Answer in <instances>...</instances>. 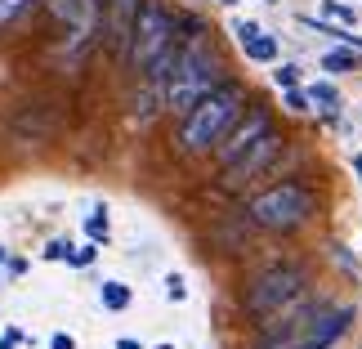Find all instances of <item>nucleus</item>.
I'll use <instances>...</instances> for the list:
<instances>
[{
	"label": "nucleus",
	"mask_w": 362,
	"mask_h": 349,
	"mask_svg": "<svg viewBox=\"0 0 362 349\" xmlns=\"http://www.w3.org/2000/svg\"><path fill=\"white\" fill-rule=\"evenodd\" d=\"M219 86H224V63H219L215 45L206 40L202 23H184L179 27V63H175L170 81H165V108L188 117Z\"/></svg>",
	"instance_id": "obj_1"
},
{
	"label": "nucleus",
	"mask_w": 362,
	"mask_h": 349,
	"mask_svg": "<svg viewBox=\"0 0 362 349\" xmlns=\"http://www.w3.org/2000/svg\"><path fill=\"white\" fill-rule=\"evenodd\" d=\"M242 113H246V90L238 86V81H224L215 94H206V99L179 121V135H175L179 152H188V157L215 152L228 139L233 125L242 121Z\"/></svg>",
	"instance_id": "obj_2"
},
{
	"label": "nucleus",
	"mask_w": 362,
	"mask_h": 349,
	"mask_svg": "<svg viewBox=\"0 0 362 349\" xmlns=\"http://www.w3.org/2000/svg\"><path fill=\"white\" fill-rule=\"evenodd\" d=\"M304 291H309V269L296 260H286V264H269L264 273H255L246 282V296H242V309L250 323H259V327H269L273 318H282L291 304H300L304 300Z\"/></svg>",
	"instance_id": "obj_3"
},
{
	"label": "nucleus",
	"mask_w": 362,
	"mask_h": 349,
	"mask_svg": "<svg viewBox=\"0 0 362 349\" xmlns=\"http://www.w3.org/2000/svg\"><path fill=\"white\" fill-rule=\"evenodd\" d=\"M313 211H317V193L304 184V179L269 184L264 193H255V198L246 202V215L269 233H296L300 224L313 219Z\"/></svg>",
	"instance_id": "obj_4"
},
{
	"label": "nucleus",
	"mask_w": 362,
	"mask_h": 349,
	"mask_svg": "<svg viewBox=\"0 0 362 349\" xmlns=\"http://www.w3.org/2000/svg\"><path fill=\"white\" fill-rule=\"evenodd\" d=\"M175 40H179V18L170 13V5H161V0H144L139 23H134V40H130V59H125V63H130L134 72H148V67L157 63Z\"/></svg>",
	"instance_id": "obj_5"
},
{
	"label": "nucleus",
	"mask_w": 362,
	"mask_h": 349,
	"mask_svg": "<svg viewBox=\"0 0 362 349\" xmlns=\"http://www.w3.org/2000/svg\"><path fill=\"white\" fill-rule=\"evenodd\" d=\"M45 5H49L54 18L67 27V54L76 59L103 23V0H45Z\"/></svg>",
	"instance_id": "obj_6"
},
{
	"label": "nucleus",
	"mask_w": 362,
	"mask_h": 349,
	"mask_svg": "<svg viewBox=\"0 0 362 349\" xmlns=\"http://www.w3.org/2000/svg\"><path fill=\"white\" fill-rule=\"evenodd\" d=\"M144 0H107L103 5V40L112 59H130V40H134V23Z\"/></svg>",
	"instance_id": "obj_7"
},
{
	"label": "nucleus",
	"mask_w": 362,
	"mask_h": 349,
	"mask_svg": "<svg viewBox=\"0 0 362 349\" xmlns=\"http://www.w3.org/2000/svg\"><path fill=\"white\" fill-rule=\"evenodd\" d=\"M349 327H354V304H322V309L309 318V327H304L296 349H331Z\"/></svg>",
	"instance_id": "obj_8"
},
{
	"label": "nucleus",
	"mask_w": 362,
	"mask_h": 349,
	"mask_svg": "<svg viewBox=\"0 0 362 349\" xmlns=\"http://www.w3.org/2000/svg\"><path fill=\"white\" fill-rule=\"evenodd\" d=\"M269 130H273V117L264 113V108H246V113H242V121H238V125L228 130V139H224V144L215 148L219 166H233V161H238L246 148H255V144H259V139L269 135Z\"/></svg>",
	"instance_id": "obj_9"
},
{
	"label": "nucleus",
	"mask_w": 362,
	"mask_h": 349,
	"mask_svg": "<svg viewBox=\"0 0 362 349\" xmlns=\"http://www.w3.org/2000/svg\"><path fill=\"white\" fill-rule=\"evenodd\" d=\"M277 152H282V135L269 130L255 148H246L233 166H224V188H242V184H250V179H255L259 171H269V166H273Z\"/></svg>",
	"instance_id": "obj_10"
},
{
	"label": "nucleus",
	"mask_w": 362,
	"mask_h": 349,
	"mask_svg": "<svg viewBox=\"0 0 362 349\" xmlns=\"http://www.w3.org/2000/svg\"><path fill=\"white\" fill-rule=\"evenodd\" d=\"M322 67L327 72H354V67H362V50H354V45H340V50H327L322 54Z\"/></svg>",
	"instance_id": "obj_11"
},
{
	"label": "nucleus",
	"mask_w": 362,
	"mask_h": 349,
	"mask_svg": "<svg viewBox=\"0 0 362 349\" xmlns=\"http://www.w3.org/2000/svg\"><path fill=\"white\" fill-rule=\"evenodd\" d=\"M309 103L322 108V113H340V90L331 86V81H313V86H309Z\"/></svg>",
	"instance_id": "obj_12"
},
{
	"label": "nucleus",
	"mask_w": 362,
	"mask_h": 349,
	"mask_svg": "<svg viewBox=\"0 0 362 349\" xmlns=\"http://www.w3.org/2000/svg\"><path fill=\"white\" fill-rule=\"evenodd\" d=\"M242 50H246V59H250V63H277V40H273L269 32H259L255 40H246Z\"/></svg>",
	"instance_id": "obj_13"
},
{
	"label": "nucleus",
	"mask_w": 362,
	"mask_h": 349,
	"mask_svg": "<svg viewBox=\"0 0 362 349\" xmlns=\"http://www.w3.org/2000/svg\"><path fill=\"white\" fill-rule=\"evenodd\" d=\"M99 296H103L107 309H125V304H130V287H121V282H103V287H99Z\"/></svg>",
	"instance_id": "obj_14"
},
{
	"label": "nucleus",
	"mask_w": 362,
	"mask_h": 349,
	"mask_svg": "<svg viewBox=\"0 0 362 349\" xmlns=\"http://www.w3.org/2000/svg\"><path fill=\"white\" fill-rule=\"evenodd\" d=\"M36 0H0V27H9V23H18L27 9H32Z\"/></svg>",
	"instance_id": "obj_15"
},
{
	"label": "nucleus",
	"mask_w": 362,
	"mask_h": 349,
	"mask_svg": "<svg viewBox=\"0 0 362 349\" xmlns=\"http://www.w3.org/2000/svg\"><path fill=\"white\" fill-rule=\"evenodd\" d=\"M273 81L282 90H300V67L296 63H282V67H273Z\"/></svg>",
	"instance_id": "obj_16"
},
{
	"label": "nucleus",
	"mask_w": 362,
	"mask_h": 349,
	"mask_svg": "<svg viewBox=\"0 0 362 349\" xmlns=\"http://www.w3.org/2000/svg\"><path fill=\"white\" fill-rule=\"evenodd\" d=\"M264 32V27L259 23H250V18H238V23H233V36H238V45H246V40H255Z\"/></svg>",
	"instance_id": "obj_17"
},
{
	"label": "nucleus",
	"mask_w": 362,
	"mask_h": 349,
	"mask_svg": "<svg viewBox=\"0 0 362 349\" xmlns=\"http://www.w3.org/2000/svg\"><path fill=\"white\" fill-rule=\"evenodd\" d=\"M327 18H336V23H358V13L349 9V5H340V0H327Z\"/></svg>",
	"instance_id": "obj_18"
},
{
	"label": "nucleus",
	"mask_w": 362,
	"mask_h": 349,
	"mask_svg": "<svg viewBox=\"0 0 362 349\" xmlns=\"http://www.w3.org/2000/svg\"><path fill=\"white\" fill-rule=\"evenodd\" d=\"M282 103L291 108V113H309V108H313V103H309V90H286Z\"/></svg>",
	"instance_id": "obj_19"
},
{
	"label": "nucleus",
	"mask_w": 362,
	"mask_h": 349,
	"mask_svg": "<svg viewBox=\"0 0 362 349\" xmlns=\"http://www.w3.org/2000/svg\"><path fill=\"white\" fill-rule=\"evenodd\" d=\"M86 229H90V237H94V242H99V237H107V215H103V211H94Z\"/></svg>",
	"instance_id": "obj_20"
},
{
	"label": "nucleus",
	"mask_w": 362,
	"mask_h": 349,
	"mask_svg": "<svg viewBox=\"0 0 362 349\" xmlns=\"http://www.w3.org/2000/svg\"><path fill=\"white\" fill-rule=\"evenodd\" d=\"M165 296H170V300H184V296H188V287H184V278H175V273H170V278H165Z\"/></svg>",
	"instance_id": "obj_21"
},
{
	"label": "nucleus",
	"mask_w": 362,
	"mask_h": 349,
	"mask_svg": "<svg viewBox=\"0 0 362 349\" xmlns=\"http://www.w3.org/2000/svg\"><path fill=\"white\" fill-rule=\"evenodd\" d=\"M67 256H72V246H67L63 237H59V242H49V246H45V260H67Z\"/></svg>",
	"instance_id": "obj_22"
},
{
	"label": "nucleus",
	"mask_w": 362,
	"mask_h": 349,
	"mask_svg": "<svg viewBox=\"0 0 362 349\" xmlns=\"http://www.w3.org/2000/svg\"><path fill=\"white\" fill-rule=\"evenodd\" d=\"M67 260H72V264H90V260H94V246H81V251H72Z\"/></svg>",
	"instance_id": "obj_23"
},
{
	"label": "nucleus",
	"mask_w": 362,
	"mask_h": 349,
	"mask_svg": "<svg viewBox=\"0 0 362 349\" xmlns=\"http://www.w3.org/2000/svg\"><path fill=\"white\" fill-rule=\"evenodd\" d=\"M49 345H54V349H76V341H72V336H63V331H59V336H54Z\"/></svg>",
	"instance_id": "obj_24"
},
{
	"label": "nucleus",
	"mask_w": 362,
	"mask_h": 349,
	"mask_svg": "<svg viewBox=\"0 0 362 349\" xmlns=\"http://www.w3.org/2000/svg\"><path fill=\"white\" fill-rule=\"evenodd\" d=\"M23 336H18V331H5V336H0V349H13V345H18Z\"/></svg>",
	"instance_id": "obj_25"
},
{
	"label": "nucleus",
	"mask_w": 362,
	"mask_h": 349,
	"mask_svg": "<svg viewBox=\"0 0 362 349\" xmlns=\"http://www.w3.org/2000/svg\"><path fill=\"white\" fill-rule=\"evenodd\" d=\"M117 349H144L139 341H117Z\"/></svg>",
	"instance_id": "obj_26"
},
{
	"label": "nucleus",
	"mask_w": 362,
	"mask_h": 349,
	"mask_svg": "<svg viewBox=\"0 0 362 349\" xmlns=\"http://www.w3.org/2000/svg\"><path fill=\"white\" fill-rule=\"evenodd\" d=\"M354 171H358V175H362V152H354Z\"/></svg>",
	"instance_id": "obj_27"
},
{
	"label": "nucleus",
	"mask_w": 362,
	"mask_h": 349,
	"mask_svg": "<svg viewBox=\"0 0 362 349\" xmlns=\"http://www.w3.org/2000/svg\"><path fill=\"white\" fill-rule=\"evenodd\" d=\"M157 349H175V345H157Z\"/></svg>",
	"instance_id": "obj_28"
},
{
	"label": "nucleus",
	"mask_w": 362,
	"mask_h": 349,
	"mask_svg": "<svg viewBox=\"0 0 362 349\" xmlns=\"http://www.w3.org/2000/svg\"><path fill=\"white\" fill-rule=\"evenodd\" d=\"M219 5H233V0H219Z\"/></svg>",
	"instance_id": "obj_29"
},
{
	"label": "nucleus",
	"mask_w": 362,
	"mask_h": 349,
	"mask_svg": "<svg viewBox=\"0 0 362 349\" xmlns=\"http://www.w3.org/2000/svg\"><path fill=\"white\" fill-rule=\"evenodd\" d=\"M269 5H277V0H269Z\"/></svg>",
	"instance_id": "obj_30"
}]
</instances>
